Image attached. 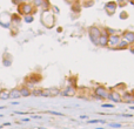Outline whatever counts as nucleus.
Wrapping results in <instances>:
<instances>
[{"label":"nucleus","mask_w":134,"mask_h":129,"mask_svg":"<svg viewBox=\"0 0 134 129\" xmlns=\"http://www.w3.org/2000/svg\"><path fill=\"white\" fill-rule=\"evenodd\" d=\"M41 24L47 28H52L55 24V15L51 12V9H46V11L42 12L41 14Z\"/></svg>","instance_id":"nucleus-1"},{"label":"nucleus","mask_w":134,"mask_h":129,"mask_svg":"<svg viewBox=\"0 0 134 129\" xmlns=\"http://www.w3.org/2000/svg\"><path fill=\"white\" fill-rule=\"evenodd\" d=\"M109 92L111 90L107 89L105 86H98L93 90V97L97 100H108Z\"/></svg>","instance_id":"nucleus-2"},{"label":"nucleus","mask_w":134,"mask_h":129,"mask_svg":"<svg viewBox=\"0 0 134 129\" xmlns=\"http://www.w3.org/2000/svg\"><path fill=\"white\" fill-rule=\"evenodd\" d=\"M88 37H90L91 41L98 46L99 38L101 37V28H99L98 26H91L90 30H88Z\"/></svg>","instance_id":"nucleus-3"},{"label":"nucleus","mask_w":134,"mask_h":129,"mask_svg":"<svg viewBox=\"0 0 134 129\" xmlns=\"http://www.w3.org/2000/svg\"><path fill=\"white\" fill-rule=\"evenodd\" d=\"M35 11V7L33 6V4H28V2H25V4H21L18 6V14L19 15H30V14H33Z\"/></svg>","instance_id":"nucleus-4"},{"label":"nucleus","mask_w":134,"mask_h":129,"mask_svg":"<svg viewBox=\"0 0 134 129\" xmlns=\"http://www.w3.org/2000/svg\"><path fill=\"white\" fill-rule=\"evenodd\" d=\"M41 80H42V76L40 75V74H38V73H32V74H30V75L26 76V79H25L26 86H27V87L30 88L31 90H32L33 86L37 85V83H39Z\"/></svg>","instance_id":"nucleus-5"},{"label":"nucleus","mask_w":134,"mask_h":129,"mask_svg":"<svg viewBox=\"0 0 134 129\" xmlns=\"http://www.w3.org/2000/svg\"><path fill=\"white\" fill-rule=\"evenodd\" d=\"M121 41V34H114L108 37V44H107V48L109 49H118V46Z\"/></svg>","instance_id":"nucleus-6"},{"label":"nucleus","mask_w":134,"mask_h":129,"mask_svg":"<svg viewBox=\"0 0 134 129\" xmlns=\"http://www.w3.org/2000/svg\"><path fill=\"white\" fill-rule=\"evenodd\" d=\"M116 8H118V4H116V1H108L106 5H105V11H106L107 15H109V16H112V15L115 14Z\"/></svg>","instance_id":"nucleus-7"},{"label":"nucleus","mask_w":134,"mask_h":129,"mask_svg":"<svg viewBox=\"0 0 134 129\" xmlns=\"http://www.w3.org/2000/svg\"><path fill=\"white\" fill-rule=\"evenodd\" d=\"M108 100H111L114 103H120V102H122V96H121V94L119 92H116V90H111V92H109Z\"/></svg>","instance_id":"nucleus-8"},{"label":"nucleus","mask_w":134,"mask_h":129,"mask_svg":"<svg viewBox=\"0 0 134 129\" xmlns=\"http://www.w3.org/2000/svg\"><path fill=\"white\" fill-rule=\"evenodd\" d=\"M121 39L126 40L130 45L134 44V32L133 31H124L121 34Z\"/></svg>","instance_id":"nucleus-9"},{"label":"nucleus","mask_w":134,"mask_h":129,"mask_svg":"<svg viewBox=\"0 0 134 129\" xmlns=\"http://www.w3.org/2000/svg\"><path fill=\"white\" fill-rule=\"evenodd\" d=\"M60 94L64 95V96L73 97V96H75V94H76V89H75V87H72V86H67L65 89L61 90Z\"/></svg>","instance_id":"nucleus-10"},{"label":"nucleus","mask_w":134,"mask_h":129,"mask_svg":"<svg viewBox=\"0 0 134 129\" xmlns=\"http://www.w3.org/2000/svg\"><path fill=\"white\" fill-rule=\"evenodd\" d=\"M12 62H13V59H12V55L8 53H4L2 55V64L5 67H11Z\"/></svg>","instance_id":"nucleus-11"},{"label":"nucleus","mask_w":134,"mask_h":129,"mask_svg":"<svg viewBox=\"0 0 134 129\" xmlns=\"http://www.w3.org/2000/svg\"><path fill=\"white\" fill-rule=\"evenodd\" d=\"M122 96V102H126V103H132L134 102V95L131 92H125Z\"/></svg>","instance_id":"nucleus-12"},{"label":"nucleus","mask_w":134,"mask_h":129,"mask_svg":"<svg viewBox=\"0 0 134 129\" xmlns=\"http://www.w3.org/2000/svg\"><path fill=\"white\" fill-rule=\"evenodd\" d=\"M19 92H20L21 97H28V96H31V89L26 85L21 86V87L19 88Z\"/></svg>","instance_id":"nucleus-13"},{"label":"nucleus","mask_w":134,"mask_h":129,"mask_svg":"<svg viewBox=\"0 0 134 129\" xmlns=\"http://www.w3.org/2000/svg\"><path fill=\"white\" fill-rule=\"evenodd\" d=\"M21 22V18L19 14H12L11 15V25H13L14 27H18Z\"/></svg>","instance_id":"nucleus-14"},{"label":"nucleus","mask_w":134,"mask_h":129,"mask_svg":"<svg viewBox=\"0 0 134 129\" xmlns=\"http://www.w3.org/2000/svg\"><path fill=\"white\" fill-rule=\"evenodd\" d=\"M108 37L109 35H101V37L99 38V44H98V46L107 47V44H108Z\"/></svg>","instance_id":"nucleus-15"},{"label":"nucleus","mask_w":134,"mask_h":129,"mask_svg":"<svg viewBox=\"0 0 134 129\" xmlns=\"http://www.w3.org/2000/svg\"><path fill=\"white\" fill-rule=\"evenodd\" d=\"M19 97H21L19 88H13L9 90V99H19Z\"/></svg>","instance_id":"nucleus-16"},{"label":"nucleus","mask_w":134,"mask_h":129,"mask_svg":"<svg viewBox=\"0 0 134 129\" xmlns=\"http://www.w3.org/2000/svg\"><path fill=\"white\" fill-rule=\"evenodd\" d=\"M48 92H49V97H55L60 94L61 90L57 87H51V88H48Z\"/></svg>","instance_id":"nucleus-17"},{"label":"nucleus","mask_w":134,"mask_h":129,"mask_svg":"<svg viewBox=\"0 0 134 129\" xmlns=\"http://www.w3.org/2000/svg\"><path fill=\"white\" fill-rule=\"evenodd\" d=\"M128 48H130V44H128L126 40L121 39L120 44H119V46H118V49L119 51H126V49H128Z\"/></svg>","instance_id":"nucleus-18"},{"label":"nucleus","mask_w":134,"mask_h":129,"mask_svg":"<svg viewBox=\"0 0 134 129\" xmlns=\"http://www.w3.org/2000/svg\"><path fill=\"white\" fill-rule=\"evenodd\" d=\"M9 99V90L8 89H1L0 93V100H8Z\"/></svg>","instance_id":"nucleus-19"},{"label":"nucleus","mask_w":134,"mask_h":129,"mask_svg":"<svg viewBox=\"0 0 134 129\" xmlns=\"http://www.w3.org/2000/svg\"><path fill=\"white\" fill-rule=\"evenodd\" d=\"M31 95H33V96H41L42 88H33V89L31 90Z\"/></svg>","instance_id":"nucleus-20"},{"label":"nucleus","mask_w":134,"mask_h":129,"mask_svg":"<svg viewBox=\"0 0 134 129\" xmlns=\"http://www.w3.org/2000/svg\"><path fill=\"white\" fill-rule=\"evenodd\" d=\"M24 21H25L26 24H32L33 21H34V16H33L32 14H30V15H25L24 16Z\"/></svg>","instance_id":"nucleus-21"},{"label":"nucleus","mask_w":134,"mask_h":129,"mask_svg":"<svg viewBox=\"0 0 134 129\" xmlns=\"http://www.w3.org/2000/svg\"><path fill=\"white\" fill-rule=\"evenodd\" d=\"M42 8H44V11H46V9H49L51 8V4H49V0H42Z\"/></svg>","instance_id":"nucleus-22"},{"label":"nucleus","mask_w":134,"mask_h":129,"mask_svg":"<svg viewBox=\"0 0 134 129\" xmlns=\"http://www.w3.org/2000/svg\"><path fill=\"white\" fill-rule=\"evenodd\" d=\"M81 5L79 4V2H75V4H73L72 5V9H73L74 12H76V13H79L80 12V9H81Z\"/></svg>","instance_id":"nucleus-23"},{"label":"nucleus","mask_w":134,"mask_h":129,"mask_svg":"<svg viewBox=\"0 0 134 129\" xmlns=\"http://www.w3.org/2000/svg\"><path fill=\"white\" fill-rule=\"evenodd\" d=\"M94 5V0H83V7H92Z\"/></svg>","instance_id":"nucleus-24"},{"label":"nucleus","mask_w":134,"mask_h":129,"mask_svg":"<svg viewBox=\"0 0 134 129\" xmlns=\"http://www.w3.org/2000/svg\"><path fill=\"white\" fill-rule=\"evenodd\" d=\"M33 6H34L35 8L41 7L42 6V0H33Z\"/></svg>","instance_id":"nucleus-25"},{"label":"nucleus","mask_w":134,"mask_h":129,"mask_svg":"<svg viewBox=\"0 0 134 129\" xmlns=\"http://www.w3.org/2000/svg\"><path fill=\"white\" fill-rule=\"evenodd\" d=\"M12 1H13V4L15 5V6H19V5H21V4L27 2V0H12Z\"/></svg>","instance_id":"nucleus-26"},{"label":"nucleus","mask_w":134,"mask_h":129,"mask_svg":"<svg viewBox=\"0 0 134 129\" xmlns=\"http://www.w3.org/2000/svg\"><path fill=\"white\" fill-rule=\"evenodd\" d=\"M116 4H118V7H122V6H126L127 1L126 0H116Z\"/></svg>","instance_id":"nucleus-27"},{"label":"nucleus","mask_w":134,"mask_h":129,"mask_svg":"<svg viewBox=\"0 0 134 129\" xmlns=\"http://www.w3.org/2000/svg\"><path fill=\"white\" fill-rule=\"evenodd\" d=\"M41 96H44V97H49L48 88H44V89H42V95H41Z\"/></svg>","instance_id":"nucleus-28"},{"label":"nucleus","mask_w":134,"mask_h":129,"mask_svg":"<svg viewBox=\"0 0 134 129\" xmlns=\"http://www.w3.org/2000/svg\"><path fill=\"white\" fill-rule=\"evenodd\" d=\"M127 18H128V13H127V12H125V11L121 12V13H120V19H121V20H125V19H127Z\"/></svg>","instance_id":"nucleus-29"},{"label":"nucleus","mask_w":134,"mask_h":129,"mask_svg":"<svg viewBox=\"0 0 134 129\" xmlns=\"http://www.w3.org/2000/svg\"><path fill=\"white\" fill-rule=\"evenodd\" d=\"M88 123H106L105 120H88Z\"/></svg>","instance_id":"nucleus-30"},{"label":"nucleus","mask_w":134,"mask_h":129,"mask_svg":"<svg viewBox=\"0 0 134 129\" xmlns=\"http://www.w3.org/2000/svg\"><path fill=\"white\" fill-rule=\"evenodd\" d=\"M48 114H52V115H57V116H64V114H61V113H58V112H47Z\"/></svg>","instance_id":"nucleus-31"},{"label":"nucleus","mask_w":134,"mask_h":129,"mask_svg":"<svg viewBox=\"0 0 134 129\" xmlns=\"http://www.w3.org/2000/svg\"><path fill=\"white\" fill-rule=\"evenodd\" d=\"M102 107H104V108H113V107H114V104H109V103H105V104H102Z\"/></svg>","instance_id":"nucleus-32"},{"label":"nucleus","mask_w":134,"mask_h":129,"mask_svg":"<svg viewBox=\"0 0 134 129\" xmlns=\"http://www.w3.org/2000/svg\"><path fill=\"white\" fill-rule=\"evenodd\" d=\"M111 127H115V128H121L122 126L120 123H111Z\"/></svg>","instance_id":"nucleus-33"},{"label":"nucleus","mask_w":134,"mask_h":129,"mask_svg":"<svg viewBox=\"0 0 134 129\" xmlns=\"http://www.w3.org/2000/svg\"><path fill=\"white\" fill-rule=\"evenodd\" d=\"M131 51V53H133L134 54V44L133 45H130V48H128Z\"/></svg>","instance_id":"nucleus-34"},{"label":"nucleus","mask_w":134,"mask_h":129,"mask_svg":"<svg viewBox=\"0 0 134 129\" xmlns=\"http://www.w3.org/2000/svg\"><path fill=\"white\" fill-rule=\"evenodd\" d=\"M30 120H31V119H23V120H21V122H28Z\"/></svg>","instance_id":"nucleus-35"},{"label":"nucleus","mask_w":134,"mask_h":129,"mask_svg":"<svg viewBox=\"0 0 134 129\" xmlns=\"http://www.w3.org/2000/svg\"><path fill=\"white\" fill-rule=\"evenodd\" d=\"M32 119H37V120H39V119H41V116H39V115H37V116H33Z\"/></svg>","instance_id":"nucleus-36"},{"label":"nucleus","mask_w":134,"mask_h":129,"mask_svg":"<svg viewBox=\"0 0 134 129\" xmlns=\"http://www.w3.org/2000/svg\"><path fill=\"white\" fill-rule=\"evenodd\" d=\"M80 119H88V116H85V115H82V116H80Z\"/></svg>","instance_id":"nucleus-37"},{"label":"nucleus","mask_w":134,"mask_h":129,"mask_svg":"<svg viewBox=\"0 0 134 129\" xmlns=\"http://www.w3.org/2000/svg\"><path fill=\"white\" fill-rule=\"evenodd\" d=\"M130 109H133V110H134V106H131V107H130Z\"/></svg>","instance_id":"nucleus-38"},{"label":"nucleus","mask_w":134,"mask_h":129,"mask_svg":"<svg viewBox=\"0 0 134 129\" xmlns=\"http://www.w3.org/2000/svg\"><path fill=\"white\" fill-rule=\"evenodd\" d=\"M131 4H133V5H134V0H131Z\"/></svg>","instance_id":"nucleus-39"},{"label":"nucleus","mask_w":134,"mask_h":129,"mask_svg":"<svg viewBox=\"0 0 134 129\" xmlns=\"http://www.w3.org/2000/svg\"><path fill=\"white\" fill-rule=\"evenodd\" d=\"M39 129H46V128H42V127H41V128H39Z\"/></svg>","instance_id":"nucleus-40"},{"label":"nucleus","mask_w":134,"mask_h":129,"mask_svg":"<svg viewBox=\"0 0 134 129\" xmlns=\"http://www.w3.org/2000/svg\"><path fill=\"white\" fill-rule=\"evenodd\" d=\"M0 93H1V88H0Z\"/></svg>","instance_id":"nucleus-41"},{"label":"nucleus","mask_w":134,"mask_h":129,"mask_svg":"<svg viewBox=\"0 0 134 129\" xmlns=\"http://www.w3.org/2000/svg\"><path fill=\"white\" fill-rule=\"evenodd\" d=\"M0 128H2V126H0Z\"/></svg>","instance_id":"nucleus-42"}]
</instances>
